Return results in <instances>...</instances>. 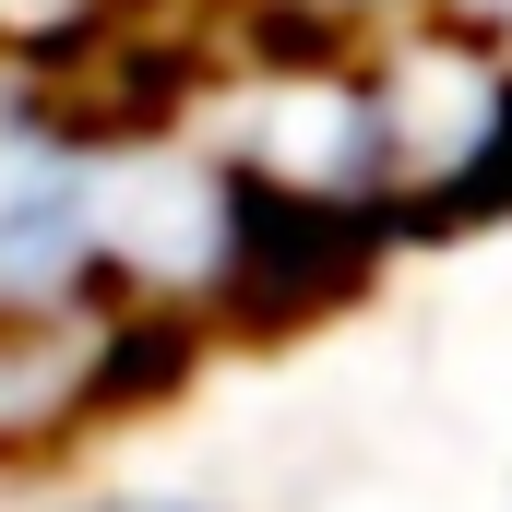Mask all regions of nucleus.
I'll return each mask as SVG.
<instances>
[{
  "mask_svg": "<svg viewBox=\"0 0 512 512\" xmlns=\"http://www.w3.org/2000/svg\"><path fill=\"white\" fill-rule=\"evenodd\" d=\"M72 512H215V501H179V489H120V501H72Z\"/></svg>",
  "mask_w": 512,
  "mask_h": 512,
  "instance_id": "obj_1",
  "label": "nucleus"
}]
</instances>
